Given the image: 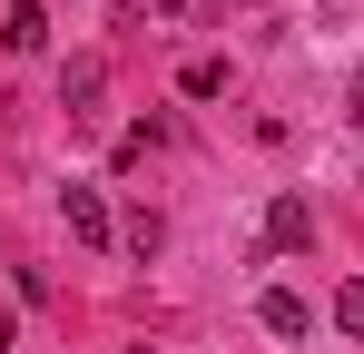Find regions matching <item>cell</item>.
Returning a JSON list of instances; mask_svg holds the SVG:
<instances>
[{
  "label": "cell",
  "mask_w": 364,
  "mask_h": 354,
  "mask_svg": "<svg viewBox=\"0 0 364 354\" xmlns=\"http://www.w3.org/2000/svg\"><path fill=\"white\" fill-rule=\"evenodd\" d=\"M335 325L364 345V276H345V286H335Z\"/></svg>",
  "instance_id": "cell-8"
},
{
  "label": "cell",
  "mask_w": 364,
  "mask_h": 354,
  "mask_svg": "<svg viewBox=\"0 0 364 354\" xmlns=\"http://www.w3.org/2000/svg\"><path fill=\"white\" fill-rule=\"evenodd\" d=\"M345 118H364V59H355V99H345Z\"/></svg>",
  "instance_id": "cell-9"
},
{
  "label": "cell",
  "mask_w": 364,
  "mask_h": 354,
  "mask_svg": "<svg viewBox=\"0 0 364 354\" xmlns=\"http://www.w3.org/2000/svg\"><path fill=\"white\" fill-rule=\"evenodd\" d=\"M119 246H128V256H158V246H168V227H158V217L138 207V217H128V227H119Z\"/></svg>",
  "instance_id": "cell-7"
},
{
  "label": "cell",
  "mask_w": 364,
  "mask_h": 354,
  "mask_svg": "<svg viewBox=\"0 0 364 354\" xmlns=\"http://www.w3.org/2000/svg\"><path fill=\"white\" fill-rule=\"evenodd\" d=\"M99 99H109V59H69L60 109H69V118H99Z\"/></svg>",
  "instance_id": "cell-3"
},
{
  "label": "cell",
  "mask_w": 364,
  "mask_h": 354,
  "mask_svg": "<svg viewBox=\"0 0 364 354\" xmlns=\"http://www.w3.org/2000/svg\"><path fill=\"white\" fill-rule=\"evenodd\" d=\"M128 354H158V345H128Z\"/></svg>",
  "instance_id": "cell-11"
},
{
  "label": "cell",
  "mask_w": 364,
  "mask_h": 354,
  "mask_svg": "<svg viewBox=\"0 0 364 354\" xmlns=\"http://www.w3.org/2000/svg\"><path fill=\"white\" fill-rule=\"evenodd\" d=\"M305 236H315L305 197H276V207H266V246H305Z\"/></svg>",
  "instance_id": "cell-5"
},
{
  "label": "cell",
  "mask_w": 364,
  "mask_h": 354,
  "mask_svg": "<svg viewBox=\"0 0 364 354\" xmlns=\"http://www.w3.org/2000/svg\"><path fill=\"white\" fill-rule=\"evenodd\" d=\"M256 325H266V335H286V345H296V335H315V305H305L296 286H266V295H256Z\"/></svg>",
  "instance_id": "cell-2"
},
{
  "label": "cell",
  "mask_w": 364,
  "mask_h": 354,
  "mask_svg": "<svg viewBox=\"0 0 364 354\" xmlns=\"http://www.w3.org/2000/svg\"><path fill=\"white\" fill-rule=\"evenodd\" d=\"M0 40H10L20 59H30V50H50V10H40V0H20V10L0 20Z\"/></svg>",
  "instance_id": "cell-4"
},
{
  "label": "cell",
  "mask_w": 364,
  "mask_h": 354,
  "mask_svg": "<svg viewBox=\"0 0 364 354\" xmlns=\"http://www.w3.org/2000/svg\"><path fill=\"white\" fill-rule=\"evenodd\" d=\"M178 89H187V99H217V89H227V59H187Z\"/></svg>",
  "instance_id": "cell-6"
},
{
  "label": "cell",
  "mask_w": 364,
  "mask_h": 354,
  "mask_svg": "<svg viewBox=\"0 0 364 354\" xmlns=\"http://www.w3.org/2000/svg\"><path fill=\"white\" fill-rule=\"evenodd\" d=\"M0 354H10V315H0Z\"/></svg>",
  "instance_id": "cell-10"
},
{
  "label": "cell",
  "mask_w": 364,
  "mask_h": 354,
  "mask_svg": "<svg viewBox=\"0 0 364 354\" xmlns=\"http://www.w3.org/2000/svg\"><path fill=\"white\" fill-rule=\"evenodd\" d=\"M60 217H69L79 246H119V217H109V197H99V187H60Z\"/></svg>",
  "instance_id": "cell-1"
}]
</instances>
